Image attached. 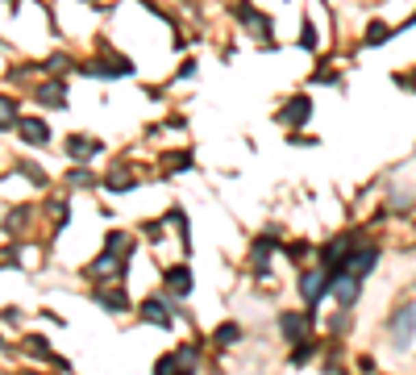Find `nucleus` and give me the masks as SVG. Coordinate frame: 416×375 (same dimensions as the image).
I'll list each match as a JSON object with an SVG mask.
<instances>
[{"mask_svg":"<svg viewBox=\"0 0 416 375\" xmlns=\"http://www.w3.org/2000/svg\"><path fill=\"white\" fill-rule=\"evenodd\" d=\"M167 163H171V171H179V167L187 171V167H192V154H171V158H167Z\"/></svg>","mask_w":416,"mask_h":375,"instance_id":"21","label":"nucleus"},{"mask_svg":"<svg viewBox=\"0 0 416 375\" xmlns=\"http://www.w3.org/2000/svg\"><path fill=\"white\" fill-rule=\"evenodd\" d=\"M308 113H312V100H308V96H296V100L287 104V109L279 113V121H283V125H304V121H308Z\"/></svg>","mask_w":416,"mask_h":375,"instance_id":"4","label":"nucleus"},{"mask_svg":"<svg viewBox=\"0 0 416 375\" xmlns=\"http://www.w3.org/2000/svg\"><path fill=\"white\" fill-rule=\"evenodd\" d=\"M167 284H171L175 296H187V292H192V271H187V267H171V271H167Z\"/></svg>","mask_w":416,"mask_h":375,"instance_id":"8","label":"nucleus"},{"mask_svg":"<svg viewBox=\"0 0 416 375\" xmlns=\"http://www.w3.org/2000/svg\"><path fill=\"white\" fill-rule=\"evenodd\" d=\"M100 304H104V309H117V313H125V309H129L125 292H100Z\"/></svg>","mask_w":416,"mask_h":375,"instance_id":"13","label":"nucleus"},{"mask_svg":"<svg viewBox=\"0 0 416 375\" xmlns=\"http://www.w3.org/2000/svg\"><path fill=\"white\" fill-rule=\"evenodd\" d=\"M412 330H416V309L404 304V309L391 317V342H395V346H408V342H412Z\"/></svg>","mask_w":416,"mask_h":375,"instance_id":"1","label":"nucleus"},{"mask_svg":"<svg viewBox=\"0 0 416 375\" xmlns=\"http://www.w3.org/2000/svg\"><path fill=\"white\" fill-rule=\"evenodd\" d=\"M412 88H416V75H412Z\"/></svg>","mask_w":416,"mask_h":375,"instance_id":"24","label":"nucleus"},{"mask_svg":"<svg viewBox=\"0 0 416 375\" xmlns=\"http://www.w3.org/2000/svg\"><path fill=\"white\" fill-rule=\"evenodd\" d=\"M67 150H71V158H88V154H96V142L92 138H71Z\"/></svg>","mask_w":416,"mask_h":375,"instance_id":"12","label":"nucleus"},{"mask_svg":"<svg viewBox=\"0 0 416 375\" xmlns=\"http://www.w3.org/2000/svg\"><path fill=\"white\" fill-rule=\"evenodd\" d=\"M121 246H125V234H121V230H113V234H109V250H121Z\"/></svg>","mask_w":416,"mask_h":375,"instance_id":"22","label":"nucleus"},{"mask_svg":"<svg viewBox=\"0 0 416 375\" xmlns=\"http://www.w3.org/2000/svg\"><path fill=\"white\" fill-rule=\"evenodd\" d=\"M333 288H337V300H341V304H354V300H358V280H354V276L333 280Z\"/></svg>","mask_w":416,"mask_h":375,"instance_id":"9","label":"nucleus"},{"mask_svg":"<svg viewBox=\"0 0 416 375\" xmlns=\"http://www.w3.org/2000/svg\"><path fill=\"white\" fill-rule=\"evenodd\" d=\"M175 363H179V375H192V367H196V350H192V346L175 350Z\"/></svg>","mask_w":416,"mask_h":375,"instance_id":"14","label":"nucleus"},{"mask_svg":"<svg viewBox=\"0 0 416 375\" xmlns=\"http://www.w3.org/2000/svg\"><path fill=\"white\" fill-rule=\"evenodd\" d=\"M217 338H221V342H237V338H242V330L229 321V326H221V330H217Z\"/></svg>","mask_w":416,"mask_h":375,"instance_id":"19","label":"nucleus"},{"mask_svg":"<svg viewBox=\"0 0 416 375\" xmlns=\"http://www.w3.org/2000/svg\"><path fill=\"white\" fill-rule=\"evenodd\" d=\"M154 375H179V363H175V354L159 359V367H154Z\"/></svg>","mask_w":416,"mask_h":375,"instance_id":"17","label":"nucleus"},{"mask_svg":"<svg viewBox=\"0 0 416 375\" xmlns=\"http://www.w3.org/2000/svg\"><path fill=\"white\" fill-rule=\"evenodd\" d=\"M109 188H113V192H125V188H133V176H129V171H113V176H109Z\"/></svg>","mask_w":416,"mask_h":375,"instance_id":"15","label":"nucleus"},{"mask_svg":"<svg viewBox=\"0 0 416 375\" xmlns=\"http://www.w3.org/2000/svg\"><path fill=\"white\" fill-rule=\"evenodd\" d=\"M38 100H42V104H55V109H63V104H67V96H63V84H46V88L38 92Z\"/></svg>","mask_w":416,"mask_h":375,"instance_id":"11","label":"nucleus"},{"mask_svg":"<svg viewBox=\"0 0 416 375\" xmlns=\"http://www.w3.org/2000/svg\"><path fill=\"white\" fill-rule=\"evenodd\" d=\"M142 317H146V321H154V326H163V330L171 326V313H167V304H163L159 296H150V300L142 304Z\"/></svg>","mask_w":416,"mask_h":375,"instance_id":"6","label":"nucleus"},{"mask_svg":"<svg viewBox=\"0 0 416 375\" xmlns=\"http://www.w3.org/2000/svg\"><path fill=\"white\" fill-rule=\"evenodd\" d=\"M300 46H304V50H312V46H317V29H312L308 21H304V34H300Z\"/></svg>","mask_w":416,"mask_h":375,"instance_id":"20","label":"nucleus"},{"mask_svg":"<svg viewBox=\"0 0 416 375\" xmlns=\"http://www.w3.org/2000/svg\"><path fill=\"white\" fill-rule=\"evenodd\" d=\"M25 346H29V350H34V354H46V342H42V338H29V342H25Z\"/></svg>","mask_w":416,"mask_h":375,"instance_id":"23","label":"nucleus"},{"mask_svg":"<svg viewBox=\"0 0 416 375\" xmlns=\"http://www.w3.org/2000/svg\"><path fill=\"white\" fill-rule=\"evenodd\" d=\"M117 271V263H113V254H100L92 267H88V280H104V276H113Z\"/></svg>","mask_w":416,"mask_h":375,"instance_id":"10","label":"nucleus"},{"mask_svg":"<svg viewBox=\"0 0 416 375\" xmlns=\"http://www.w3.org/2000/svg\"><path fill=\"white\" fill-rule=\"evenodd\" d=\"M329 284H333V276H329V271H304V276H300V292H304V300H308V304H317V300L325 296V288H329Z\"/></svg>","mask_w":416,"mask_h":375,"instance_id":"2","label":"nucleus"},{"mask_svg":"<svg viewBox=\"0 0 416 375\" xmlns=\"http://www.w3.org/2000/svg\"><path fill=\"white\" fill-rule=\"evenodd\" d=\"M279 330H283V338H287V342H300V338H304V330H308V317H300V313H283Z\"/></svg>","mask_w":416,"mask_h":375,"instance_id":"5","label":"nucleus"},{"mask_svg":"<svg viewBox=\"0 0 416 375\" xmlns=\"http://www.w3.org/2000/svg\"><path fill=\"white\" fill-rule=\"evenodd\" d=\"M17 134H21L29 146H46V142H50V130H46L42 121H34V117H29V121H21V130H17Z\"/></svg>","mask_w":416,"mask_h":375,"instance_id":"7","label":"nucleus"},{"mask_svg":"<svg viewBox=\"0 0 416 375\" xmlns=\"http://www.w3.org/2000/svg\"><path fill=\"white\" fill-rule=\"evenodd\" d=\"M391 38V29L387 25H371V34H367V46H379V42H387Z\"/></svg>","mask_w":416,"mask_h":375,"instance_id":"18","label":"nucleus"},{"mask_svg":"<svg viewBox=\"0 0 416 375\" xmlns=\"http://www.w3.org/2000/svg\"><path fill=\"white\" fill-rule=\"evenodd\" d=\"M133 63L125 59H96V63H83V75H129Z\"/></svg>","mask_w":416,"mask_h":375,"instance_id":"3","label":"nucleus"},{"mask_svg":"<svg viewBox=\"0 0 416 375\" xmlns=\"http://www.w3.org/2000/svg\"><path fill=\"white\" fill-rule=\"evenodd\" d=\"M0 117H5V130H13V117H17V104H13V96H5V100H0Z\"/></svg>","mask_w":416,"mask_h":375,"instance_id":"16","label":"nucleus"}]
</instances>
